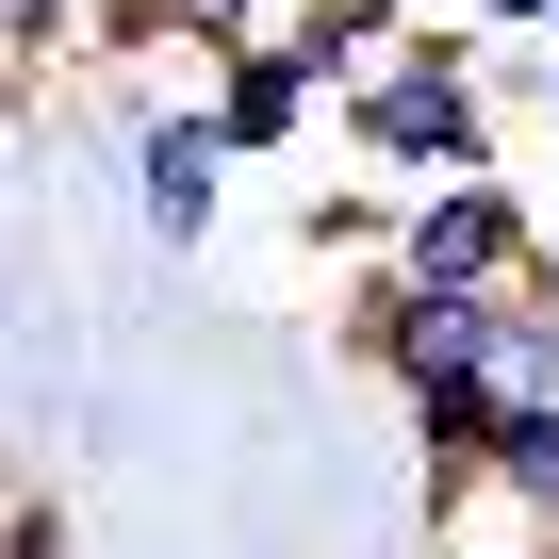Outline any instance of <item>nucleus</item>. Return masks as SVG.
<instances>
[{
    "mask_svg": "<svg viewBox=\"0 0 559 559\" xmlns=\"http://www.w3.org/2000/svg\"><path fill=\"white\" fill-rule=\"evenodd\" d=\"M543 116H559V83H543Z\"/></svg>",
    "mask_w": 559,
    "mask_h": 559,
    "instance_id": "nucleus-14",
    "label": "nucleus"
},
{
    "mask_svg": "<svg viewBox=\"0 0 559 559\" xmlns=\"http://www.w3.org/2000/svg\"><path fill=\"white\" fill-rule=\"evenodd\" d=\"M346 362H379V379L428 362V297H412L395 263H362V297H346Z\"/></svg>",
    "mask_w": 559,
    "mask_h": 559,
    "instance_id": "nucleus-7",
    "label": "nucleus"
},
{
    "mask_svg": "<svg viewBox=\"0 0 559 559\" xmlns=\"http://www.w3.org/2000/svg\"><path fill=\"white\" fill-rule=\"evenodd\" d=\"M330 116H346V148H362L395 198H412V181L493 165V83H477V50H461L444 17H412V34H395V50H379V67L330 99Z\"/></svg>",
    "mask_w": 559,
    "mask_h": 559,
    "instance_id": "nucleus-1",
    "label": "nucleus"
},
{
    "mask_svg": "<svg viewBox=\"0 0 559 559\" xmlns=\"http://www.w3.org/2000/svg\"><path fill=\"white\" fill-rule=\"evenodd\" d=\"M412 17H444V0H412Z\"/></svg>",
    "mask_w": 559,
    "mask_h": 559,
    "instance_id": "nucleus-13",
    "label": "nucleus"
},
{
    "mask_svg": "<svg viewBox=\"0 0 559 559\" xmlns=\"http://www.w3.org/2000/svg\"><path fill=\"white\" fill-rule=\"evenodd\" d=\"M0 559H67V510L50 493H0Z\"/></svg>",
    "mask_w": 559,
    "mask_h": 559,
    "instance_id": "nucleus-8",
    "label": "nucleus"
},
{
    "mask_svg": "<svg viewBox=\"0 0 559 559\" xmlns=\"http://www.w3.org/2000/svg\"><path fill=\"white\" fill-rule=\"evenodd\" d=\"M526 297H543V313H559V230H543V247H526Z\"/></svg>",
    "mask_w": 559,
    "mask_h": 559,
    "instance_id": "nucleus-11",
    "label": "nucleus"
},
{
    "mask_svg": "<svg viewBox=\"0 0 559 559\" xmlns=\"http://www.w3.org/2000/svg\"><path fill=\"white\" fill-rule=\"evenodd\" d=\"M0 493H17V477H0Z\"/></svg>",
    "mask_w": 559,
    "mask_h": 559,
    "instance_id": "nucleus-15",
    "label": "nucleus"
},
{
    "mask_svg": "<svg viewBox=\"0 0 559 559\" xmlns=\"http://www.w3.org/2000/svg\"><path fill=\"white\" fill-rule=\"evenodd\" d=\"M526 247H543V214H526V181H510V165L412 181V198L379 214V263L412 280V297H510V280H526Z\"/></svg>",
    "mask_w": 559,
    "mask_h": 559,
    "instance_id": "nucleus-2",
    "label": "nucleus"
},
{
    "mask_svg": "<svg viewBox=\"0 0 559 559\" xmlns=\"http://www.w3.org/2000/svg\"><path fill=\"white\" fill-rule=\"evenodd\" d=\"M510 510H526V526H543V559H559V477H543V493H510Z\"/></svg>",
    "mask_w": 559,
    "mask_h": 559,
    "instance_id": "nucleus-12",
    "label": "nucleus"
},
{
    "mask_svg": "<svg viewBox=\"0 0 559 559\" xmlns=\"http://www.w3.org/2000/svg\"><path fill=\"white\" fill-rule=\"evenodd\" d=\"M132 198H148V230H165V247H198V230L230 214V148H214V116H198V99H148V116H132Z\"/></svg>",
    "mask_w": 559,
    "mask_h": 559,
    "instance_id": "nucleus-4",
    "label": "nucleus"
},
{
    "mask_svg": "<svg viewBox=\"0 0 559 559\" xmlns=\"http://www.w3.org/2000/svg\"><path fill=\"white\" fill-rule=\"evenodd\" d=\"M461 17H493V34H559V0H461Z\"/></svg>",
    "mask_w": 559,
    "mask_h": 559,
    "instance_id": "nucleus-9",
    "label": "nucleus"
},
{
    "mask_svg": "<svg viewBox=\"0 0 559 559\" xmlns=\"http://www.w3.org/2000/svg\"><path fill=\"white\" fill-rule=\"evenodd\" d=\"M280 17V0H198V34H263Z\"/></svg>",
    "mask_w": 559,
    "mask_h": 559,
    "instance_id": "nucleus-10",
    "label": "nucleus"
},
{
    "mask_svg": "<svg viewBox=\"0 0 559 559\" xmlns=\"http://www.w3.org/2000/svg\"><path fill=\"white\" fill-rule=\"evenodd\" d=\"M263 34L297 50V83H313V99H346V83H362V67H379V50L412 34V0H280Z\"/></svg>",
    "mask_w": 559,
    "mask_h": 559,
    "instance_id": "nucleus-5",
    "label": "nucleus"
},
{
    "mask_svg": "<svg viewBox=\"0 0 559 559\" xmlns=\"http://www.w3.org/2000/svg\"><path fill=\"white\" fill-rule=\"evenodd\" d=\"M198 116H214V148H230V165H280V148L313 132V83H297V50H280V34H214Z\"/></svg>",
    "mask_w": 559,
    "mask_h": 559,
    "instance_id": "nucleus-3",
    "label": "nucleus"
},
{
    "mask_svg": "<svg viewBox=\"0 0 559 559\" xmlns=\"http://www.w3.org/2000/svg\"><path fill=\"white\" fill-rule=\"evenodd\" d=\"M412 444H428V493H477V444H493V379L477 362H412Z\"/></svg>",
    "mask_w": 559,
    "mask_h": 559,
    "instance_id": "nucleus-6",
    "label": "nucleus"
}]
</instances>
